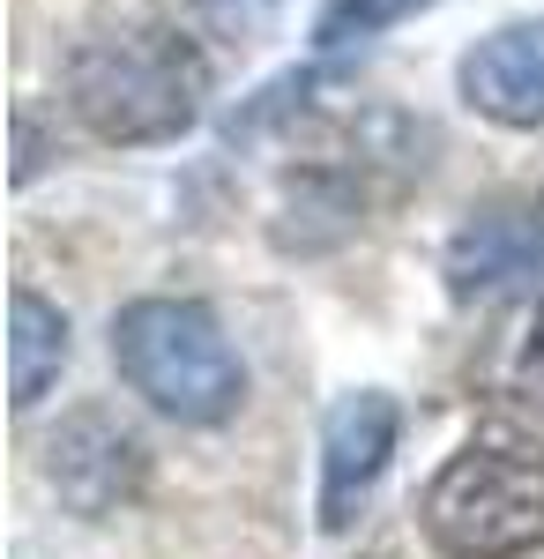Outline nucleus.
<instances>
[{"mask_svg": "<svg viewBox=\"0 0 544 559\" xmlns=\"http://www.w3.org/2000/svg\"><path fill=\"white\" fill-rule=\"evenodd\" d=\"M210 60L187 31L157 15H120L75 38L68 52V112L113 150H157L202 120Z\"/></svg>", "mask_w": 544, "mask_h": 559, "instance_id": "1", "label": "nucleus"}, {"mask_svg": "<svg viewBox=\"0 0 544 559\" xmlns=\"http://www.w3.org/2000/svg\"><path fill=\"white\" fill-rule=\"evenodd\" d=\"M425 537L448 559H522L544 545V440L485 426L425 485Z\"/></svg>", "mask_w": 544, "mask_h": 559, "instance_id": "2", "label": "nucleus"}, {"mask_svg": "<svg viewBox=\"0 0 544 559\" xmlns=\"http://www.w3.org/2000/svg\"><path fill=\"white\" fill-rule=\"evenodd\" d=\"M120 381L172 426H224L247 403V366L202 299H134L113 321Z\"/></svg>", "mask_w": 544, "mask_h": 559, "instance_id": "3", "label": "nucleus"}, {"mask_svg": "<svg viewBox=\"0 0 544 559\" xmlns=\"http://www.w3.org/2000/svg\"><path fill=\"white\" fill-rule=\"evenodd\" d=\"M45 477H52V492H60L68 515L105 522V515H120L127 500L142 492L150 448H142L113 411H75L68 426L45 440Z\"/></svg>", "mask_w": 544, "mask_h": 559, "instance_id": "4", "label": "nucleus"}, {"mask_svg": "<svg viewBox=\"0 0 544 559\" xmlns=\"http://www.w3.org/2000/svg\"><path fill=\"white\" fill-rule=\"evenodd\" d=\"M395 432H403V411L380 388H358V395L329 403V418H321V530L358 522V508L374 500L380 471L395 455Z\"/></svg>", "mask_w": 544, "mask_h": 559, "instance_id": "5", "label": "nucleus"}, {"mask_svg": "<svg viewBox=\"0 0 544 559\" xmlns=\"http://www.w3.org/2000/svg\"><path fill=\"white\" fill-rule=\"evenodd\" d=\"M537 261H544V202H485L456 224L440 276L470 306V299H500L515 284H530Z\"/></svg>", "mask_w": 544, "mask_h": 559, "instance_id": "6", "label": "nucleus"}, {"mask_svg": "<svg viewBox=\"0 0 544 559\" xmlns=\"http://www.w3.org/2000/svg\"><path fill=\"white\" fill-rule=\"evenodd\" d=\"M462 105L485 112L493 128H544V15L500 23L493 38H477L456 68Z\"/></svg>", "mask_w": 544, "mask_h": 559, "instance_id": "7", "label": "nucleus"}, {"mask_svg": "<svg viewBox=\"0 0 544 559\" xmlns=\"http://www.w3.org/2000/svg\"><path fill=\"white\" fill-rule=\"evenodd\" d=\"M60 366H68V313L38 299L31 284H15V299H8V403L38 411L45 388L60 381Z\"/></svg>", "mask_w": 544, "mask_h": 559, "instance_id": "8", "label": "nucleus"}, {"mask_svg": "<svg viewBox=\"0 0 544 559\" xmlns=\"http://www.w3.org/2000/svg\"><path fill=\"white\" fill-rule=\"evenodd\" d=\"M418 8H433V0H329L321 23H314V45H321V52H343V45H358V38L395 31V23L418 15Z\"/></svg>", "mask_w": 544, "mask_h": 559, "instance_id": "9", "label": "nucleus"}, {"mask_svg": "<svg viewBox=\"0 0 544 559\" xmlns=\"http://www.w3.org/2000/svg\"><path fill=\"white\" fill-rule=\"evenodd\" d=\"M202 15H210L216 31H261L276 15V0H202Z\"/></svg>", "mask_w": 544, "mask_h": 559, "instance_id": "10", "label": "nucleus"}, {"mask_svg": "<svg viewBox=\"0 0 544 559\" xmlns=\"http://www.w3.org/2000/svg\"><path fill=\"white\" fill-rule=\"evenodd\" d=\"M522 381L544 388V299H537V321H530V344H522Z\"/></svg>", "mask_w": 544, "mask_h": 559, "instance_id": "11", "label": "nucleus"}]
</instances>
